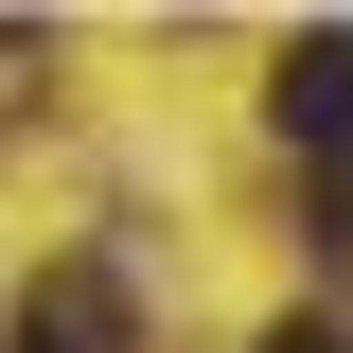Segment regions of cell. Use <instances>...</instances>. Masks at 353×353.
I'll list each match as a JSON object with an SVG mask.
<instances>
[{
	"mask_svg": "<svg viewBox=\"0 0 353 353\" xmlns=\"http://www.w3.org/2000/svg\"><path fill=\"white\" fill-rule=\"evenodd\" d=\"M283 141H301V159H353V18L283 53Z\"/></svg>",
	"mask_w": 353,
	"mask_h": 353,
	"instance_id": "cell-1",
	"label": "cell"
},
{
	"mask_svg": "<svg viewBox=\"0 0 353 353\" xmlns=\"http://www.w3.org/2000/svg\"><path fill=\"white\" fill-rule=\"evenodd\" d=\"M0 353H124V283H88V265H71L53 301H18V318H0Z\"/></svg>",
	"mask_w": 353,
	"mask_h": 353,
	"instance_id": "cell-2",
	"label": "cell"
},
{
	"mask_svg": "<svg viewBox=\"0 0 353 353\" xmlns=\"http://www.w3.org/2000/svg\"><path fill=\"white\" fill-rule=\"evenodd\" d=\"M265 353H353V336H336V318H283V336H265Z\"/></svg>",
	"mask_w": 353,
	"mask_h": 353,
	"instance_id": "cell-3",
	"label": "cell"
}]
</instances>
